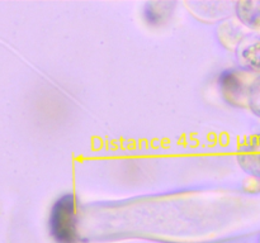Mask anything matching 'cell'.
Wrapping results in <instances>:
<instances>
[{
    "instance_id": "obj_1",
    "label": "cell",
    "mask_w": 260,
    "mask_h": 243,
    "mask_svg": "<svg viewBox=\"0 0 260 243\" xmlns=\"http://www.w3.org/2000/svg\"><path fill=\"white\" fill-rule=\"evenodd\" d=\"M48 230L56 243L78 242V214L74 194L61 195L53 202L48 217Z\"/></svg>"
},
{
    "instance_id": "obj_2",
    "label": "cell",
    "mask_w": 260,
    "mask_h": 243,
    "mask_svg": "<svg viewBox=\"0 0 260 243\" xmlns=\"http://www.w3.org/2000/svg\"><path fill=\"white\" fill-rule=\"evenodd\" d=\"M253 80H250L249 71L228 68L220 73L217 84L226 103L236 108H246L249 88Z\"/></svg>"
},
{
    "instance_id": "obj_3",
    "label": "cell",
    "mask_w": 260,
    "mask_h": 243,
    "mask_svg": "<svg viewBox=\"0 0 260 243\" xmlns=\"http://www.w3.org/2000/svg\"><path fill=\"white\" fill-rule=\"evenodd\" d=\"M235 55L243 70L249 72L260 71V32L243 35L235 48Z\"/></svg>"
},
{
    "instance_id": "obj_4",
    "label": "cell",
    "mask_w": 260,
    "mask_h": 243,
    "mask_svg": "<svg viewBox=\"0 0 260 243\" xmlns=\"http://www.w3.org/2000/svg\"><path fill=\"white\" fill-rule=\"evenodd\" d=\"M238 162L246 174L260 179V133L251 134L240 144Z\"/></svg>"
},
{
    "instance_id": "obj_5",
    "label": "cell",
    "mask_w": 260,
    "mask_h": 243,
    "mask_svg": "<svg viewBox=\"0 0 260 243\" xmlns=\"http://www.w3.org/2000/svg\"><path fill=\"white\" fill-rule=\"evenodd\" d=\"M174 2H149L144 7V18L147 24L160 25L167 22L173 14Z\"/></svg>"
},
{
    "instance_id": "obj_6",
    "label": "cell",
    "mask_w": 260,
    "mask_h": 243,
    "mask_svg": "<svg viewBox=\"0 0 260 243\" xmlns=\"http://www.w3.org/2000/svg\"><path fill=\"white\" fill-rule=\"evenodd\" d=\"M236 15L245 27L260 29V0H246L236 3Z\"/></svg>"
},
{
    "instance_id": "obj_7",
    "label": "cell",
    "mask_w": 260,
    "mask_h": 243,
    "mask_svg": "<svg viewBox=\"0 0 260 243\" xmlns=\"http://www.w3.org/2000/svg\"><path fill=\"white\" fill-rule=\"evenodd\" d=\"M248 108L250 109L254 115L260 118V75L254 78L249 88Z\"/></svg>"
},
{
    "instance_id": "obj_8",
    "label": "cell",
    "mask_w": 260,
    "mask_h": 243,
    "mask_svg": "<svg viewBox=\"0 0 260 243\" xmlns=\"http://www.w3.org/2000/svg\"><path fill=\"white\" fill-rule=\"evenodd\" d=\"M246 182H248V184H246V190H248L249 192L256 194V192L260 191V179H258V177L251 176V179Z\"/></svg>"
}]
</instances>
